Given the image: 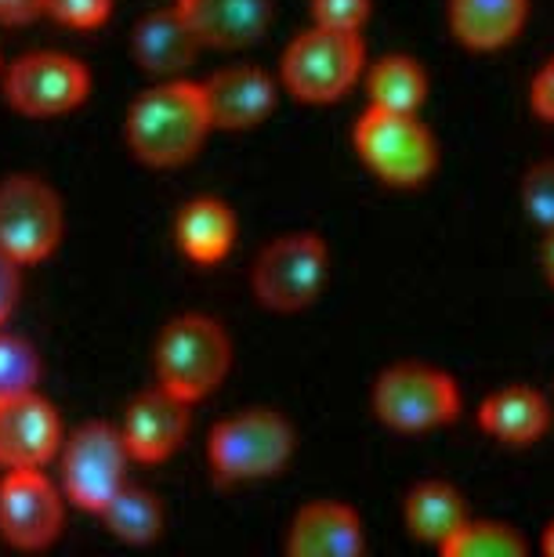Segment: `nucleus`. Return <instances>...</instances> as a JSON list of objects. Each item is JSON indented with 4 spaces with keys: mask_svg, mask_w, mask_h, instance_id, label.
<instances>
[{
    "mask_svg": "<svg viewBox=\"0 0 554 557\" xmlns=\"http://www.w3.org/2000/svg\"><path fill=\"white\" fill-rule=\"evenodd\" d=\"M124 135L131 152L149 166H182L196 160L210 135V116L193 81H160L127 109Z\"/></svg>",
    "mask_w": 554,
    "mask_h": 557,
    "instance_id": "1",
    "label": "nucleus"
},
{
    "mask_svg": "<svg viewBox=\"0 0 554 557\" xmlns=\"http://www.w3.org/2000/svg\"><path fill=\"white\" fill-rule=\"evenodd\" d=\"M367 73L362 33L308 26L286 44L280 59V87L305 106L341 102Z\"/></svg>",
    "mask_w": 554,
    "mask_h": 557,
    "instance_id": "2",
    "label": "nucleus"
},
{
    "mask_svg": "<svg viewBox=\"0 0 554 557\" xmlns=\"http://www.w3.org/2000/svg\"><path fill=\"white\" fill-rule=\"evenodd\" d=\"M294 423L275 409H243L236 417L214 423L207 438V463L214 482H264L286 471L294 460Z\"/></svg>",
    "mask_w": 554,
    "mask_h": 557,
    "instance_id": "3",
    "label": "nucleus"
},
{
    "mask_svg": "<svg viewBox=\"0 0 554 557\" xmlns=\"http://www.w3.org/2000/svg\"><path fill=\"white\" fill-rule=\"evenodd\" d=\"M152 362H157L160 387H168L185 403H199L225 384L232 341L218 319L204 315V311H185L163 326Z\"/></svg>",
    "mask_w": 554,
    "mask_h": 557,
    "instance_id": "4",
    "label": "nucleus"
},
{
    "mask_svg": "<svg viewBox=\"0 0 554 557\" xmlns=\"http://www.w3.org/2000/svg\"><path fill=\"white\" fill-rule=\"evenodd\" d=\"M359 160L392 188H420L439 171V141L420 113H392L367 106L352 131Z\"/></svg>",
    "mask_w": 554,
    "mask_h": 557,
    "instance_id": "5",
    "label": "nucleus"
},
{
    "mask_svg": "<svg viewBox=\"0 0 554 557\" xmlns=\"http://www.w3.org/2000/svg\"><path fill=\"white\" fill-rule=\"evenodd\" d=\"M373 417L398 434L450 428L460 417L464 395L453 373L428 362H395L373 381Z\"/></svg>",
    "mask_w": 554,
    "mask_h": 557,
    "instance_id": "6",
    "label": "nucleus"
},
{
    "mask_svg": "<svg viewBox=\"0 0 554 557\" xmlns=\"http://www.w3.org/2000/svg\"><path fill=\"white\" fill-rule=\"evenodd\" d=\"M330 278V250L319 232H286L258 253L250 289L261 308L294 315L316 305Z\"/></svg>",
    "mask_w": 554,
    "mask_h": 557,
    "instance_id": "7",
    "label": "nucleus"
},
{
    "mask_svg": "<svg viewBox=\"0 0 554 557\" xmlns=\"http://www.w3.org/2000/svg\"><path fill=\"white\" fill-rule=\"evenodd\" d=\"M54 460L62 463V496L87 515H98L127 485L131 456L113 423H81L70 438H62Z\"/></svg>",
    "mask_w": 554,
    "mask_h": 557,
    "instance_id": "8",
    "label": "nucleus"
},
{
    "mask_svg": "<svg viewBox=\"0 0 554 557\" xmlns=\"http://www.w3.org/2000/svg\"><path fill=\"white\" fill-rule=\"evenodd\" d=\"M65 210L59 193L37 174H11L0 182V250L19 264H37L59 250Z\"/></svg>",
    "mask_w": 554,
    "mask_h": 557,
    "instance_id": "9",
    "label": "nucleus"
},
{
    "mask_svg": "<svg viewBox=\"0 0 554 557\" xmlns=\"http://www.w3.org/2000/svg\"><path fill=\"white\" fill-rule=\"evenodd\" d=\"M91 95V73L81 59L62 51H29L8 65L4 98L22 116L54 120L81 109Z\"/></svg>",
    "mask_w": 554,
    "mask_h": 557,
    "instance_id": "10",
    "label": "nucleus"
},
{
    "mask_svg": "<svg viewBox=\"0 0 554 557\" xmlns=\"http://www.w3.org/2000/svg\"><path fill=\"white\" fill-rule=\"evenodd\" d=\"M65 496L44 471L0 478V540L15 550H44L62 536Z\"/></svg>",
    "mask_w": 554,
    "mask_h": 557,
    "instance_id": "11",
    "label": "nucleus"
},
{
    "mask_svg": "<svg viewBox=\"0 0 554 557\" xmlns=\"http://www.w3.org/2000/svg\"><path fill=\"white\" fill-rule=\"evenodd\" d=\"M62 417L37 387L0 395V467L44 471L62 449Z\"/></svg>",
    "mask_w": 554,
    "mask_h": 557,
    "instance_id": "12",
    "label": "nucleus"
},
{
    "mask_svg": "<svg viewBox=\"0 0 554 557\" xmlns=\"http://www.w3.org/2000/svg\"><path fill=\"white\" fill-rule=\"evenodd\" d=\"M188 409L185 403L168 387H149V392L135 395L124 409V423H120V438L127 445V456L138 463H163L182 449L188 438Z\"/></svg>",
    "mask_w": 554,
    "mask_h": 557,
    "instance_id": "13",
    "label": "nucleus"
},
{
    "mask_svg": "<svg viewBox=\"0 0 554 557\" xmlns=\"http://www.w3.org/2000/svg\"><path fill=\"white\" fill-rule=\"evenodd\" d=\"M210 131H250L269 120L280 102V84L258 65H225L199 81Z\"/></svg>",
    "mask_w": 554,
    "mask_h": 557,
    "instance_id": "14",
    "label": "nucleus"
},
{
    "mask_svg": "<svg viewBox=\"0 0 554 557\" xmlns=\"http://www.w3.org/2000/svg\"><path fill=\"white\" fill-rule=\"evenodd\" d=\"M367 550V525L359 510L341 499H312L286 529L291 557H359Z\"/></svg>",
    "mask_w": 554,
    "mask_h": 557,
    "instance_id": "15",
    "label": "nucleus"
},
{
    "mask_svg": "<svg viewBox=\"0 0 554 557\" xmlns=\"http://www.w3.org/2000/svg\"><path fill=\"white\" fill-rule=\"evenodd\" d=\"M178 15L204 48L239 51L258 44L275 18V0H178Z\"/></svg>",
    "mask_w": 554,
    "mask_h": 557,
    "instance_id": "16",
    "label": "nucleus"
},
{
    "mask_svg": "<svg viewBox=\"0 0 554 557\" xmlns=\"http://www.w3.org/2000/svg\"><path fill=\"white\" fill-rule=\"evenodd\" d=\"M131 51H135V62L149 76L174 81L188 65H196L204 44L188 29V22L178 15V8H160V11H149L135 26V33H131Z\"/></svg>",
    "mask_w": 554,
    "mask_h": 557,
    "instance_id": "17",
    "label": "nucleus"
},
{
    "mask_svg": "<svg viewBox=\"0 0 554 557\" xmlns=\"http://www.w3.org/2000/svg\"><path fill=\"white\" fill-rule=\"evenodd\" d=\"M479 428L512 449L537 445L551 428V406L547 398L529 384H507L496 387L482 398L479 406Z\"/></svg>",
    "mask_w": 554,
    "mask_h": 557,
    "instance_id": "18",
    "label": "nucleus"
},
{
    "mask_svg": "<svg viewBox=\"0 0 554 557\" xmlns=\"http://www.w3.org/2000/svg\"><path fill=\"white\" fill-rule=\"evenodd\" d=\"M450 33L468 51H501L529 22V0H450Z\"/></svg>",
    "mask_w": 554,
    "mask_h": 557,
    "instance_id": "19",
    "label": "nucleus"
},
{
    "mask_svg": "<svg viewBox=\"0 0 554 557\" xmlns=\"http://www.w3.org/2000/svg\"><path fill=\"white\" fill-rule=\"evenodd\" d=\"M178 250L196 264H221L236 247V214L225 199L196 196L178 210L174 221Z\"/></svg>",
    "mask_w": 554,
    "mask_h": 557,
    "instance_id": "20",
    "label": "nucleus"
},
{
    "mask_svg": "<svg viewBox=\"0 0 554 557\" xmlns=\"http://www.w3.org/2000/svg\"><path fill=\"white\" fill-rule=\"evenodd\" d=\"M468 518V504H464L460 488L450 482H420L406 493L403 504V521L409 529V536L428 543V547H442L453 532H457L460 521Z\"/></svg>",
    "mask_w": 554,
    "mask_h": 557,
    "instance_id": "21",
    "label": "nucleus"
},
{
    "mask_svg": "<svg viewBox=\"0 0 554 557\" xmlns=\"http://www.w3.org/2000/svg\"><path fill=\"white\" fill-rule=\"evenodd\" d=\"M367 95L370 106L392 109V113H420L428 102V73L414 54H384L367 65Z\"/></svg>",
    "mask_w": 554,
    "mask_h": 557,
    "instance_id": "22",
    "label": "nucleus"
},
{
    "mask_svg": "<svg viewBox=\"0 0 554 557\" xmlns=\"http://www.w3.org/2000/svg\"><path fill=\"white\" fill-rule=\"evenodd\" d=\"M98 518L106 521V529L113 532L120 543L131 547H146V543L160 540L163 532V507L160 499L141 485H124L109 504L98 510Z\"/></svg>",
    "mask_w": 554,
    "mask_h": 557,
    "instance_id": "23",
    "label": "nucleus"
},
{
    "mask_svg": "<svg viewBox=\"0 0 554 557\" xmlns=\"http://www.w3.org/2000/svg\"><path fill=\"white\" fill-rule=\"evenodd\" d=\"M526 550L529 543L515 525L493 518H471V515L439 547L442 557H522Z\"/></svg>",
    "mask_w": 554,
    "mask_h": 557,
    "instance_id": "24",
    "label": "nucleus"
},
{
    "mask_svg": "<svg viewBox=\"0 0 554 557\" xmlns=\"http://www.w3.org/2000/svg\"><path fill=\"white\" fill-rule=\"evenodd\" d=\"M40 351L19 333L0 330V395L33 392L40 384Z\"/></svg>",
    "mask_w": 554,
    "mask_h": 557,
    "instance_id": "25",
    "label": "nucleus"
},
{
    "mask_svg": "<svg viewBox=\"0 0 554 557\" xmlns=\"http://www.w3.org/2000/svg\"><path fill=\"white\" fill-rule=\"evenodd\" d=\"M522 210L540 228H554V160H537L522 174Z\"/></svg>",
    "mask_w": 554,
    "mask_h": 557,
    "instance_id": "26",
    "label": "nucleus"
},
{
    "mask_svg": "<svg viewBox=\"0 0 554 557\" xmlns=\"http://www.w3.org/2000/svg\"><path fill=\"white\" fill-rule=\"evenodd\" d=\"M44 15L65 29H98L113 15V0H44Z\"/></svg>",
    "mask_w": 554,
    "mask_h": 557,
    "instance_id": "27",
    "label": "nucleus"
},
{
    "mask_svg": "<svg viewBox=\"0 0 554 557\" xmlns=\"http://www.w3.org/2000/svg\"><path fill=\"white\" fill-rule=\"evenodd\" d=\"M312 22L327 29H348L362 33L373 15V0H308Z\"/></svg>",
    "mask_w": 554,
    "mask_h": 557,
    "instance_id": "28",
    "label": "nucleus"
},
{
    "mask_svg": "<svg viewBox=\"0 0 554 557\" xmlns=\"http://www.w3.org/2000/svg\"><path fill=\"white\" fill-rule=\"evenodd\" d=\"M529 106L544 124H554V54L540 65V73L529 84Z\"/></svg>",
    "mask_w": 554,
    "mask_h": 557,
    "instance_id": "29",
    "label": "nucleus"
},
{
    "mask_svg": "<svg viewBox=\"0 0 554 557\" xmlns=\"http://www.w3.org/2000/svg\"><path fill=\"white\" fill-rule=\"evenodd\" d=\"M22 264L11 261L4 250H0V326L11 319V311L19 305V294H22Z\"/></svg>",
    "mask_w": 554,
    "mask_h": 557,
    "instance_id": "30",
    "label": "nucleus"
},
{
    "mask_svg": "<svg viewBox=\"0 0 554 557\" xmlns=\"http://www.w3.org/2000/svg\"><path fill=\"white\" fill-rule=\"evenodd\" d=\"M44 15V0H0V26H26Z\"/></svg>",
    "mask_w": 554,
    "mask_h": 557,
    "instance_id": "31",
    "label": "nucleus"
},
{
    "mask_svg": "<svg viewBox=\"0 0 554 557\" xmlns=\"http://www.w3.org/2000/svg\"><path fill=\"white\" fill-rule=\"evenodd\" d=\"M540 269H544V278L554 286V228L544 232V243H540Z\"/></svg>",
    "mask_w": 554,
    "mask_h": 557,
    "instance_id": "32",
    "label": "nucleus"
},
{
    "mask_svg": "<svg viewBox=\"0 0 554 557\" xmlns=\"http://www.w3.org/2000/svg\"><path fill=\"white\" fill-rule=\"evenodd\" d=\"M540 550H544L547 557H554V521L544 529V540H540Z\"/></svg>",
    "mask_w": 554,
    "mask_h": 557,
    "instance_id": "33",
    "label": "nucleus"
}]
</instances>
